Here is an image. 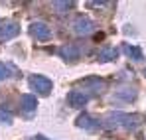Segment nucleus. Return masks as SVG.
<instances>
[{"label":"nucleus","mask_w":146,"mask_h":140,"mask_svg":"<svg viewBox=\"0 0 146 140\" xmlns=\"http://www.w3.org/2000/svg\"><path fill=\"white\" fill-rule=\"evenodd\" d=\"M140 117L138 115H126V113H109L107 115V122H105V126L107 128H117V126H121L124 130H128V132H134V130H138V126H140Z\"/></svg>","instance_id":"nucleus-1"},{"label":"nucleus","mask_w":146,"mask_h":140,"mask_svg":"<svg viewBox=\"0 0 146 140\" xmlns=\"http://www.w3.org/2000/svg\"><path fill=\"white\" fill-rule=\"evenodd\" d=\"M30 89H34L40 97H48L51 93V81L44 75H32L30 77Z\"/></svg>","instance_id":"nucleus-2"},{"label":"nucleus","mask_w":146,"mask_h":140,"mask_svg":"<svg viewBox=\"0 0 146 140\" xmlns=\"http://www.w3.org/2000/svg\"><path fill=\"white\" fill-rule=\"evenodd\" d=\"M77 87H79V89L85 87V89H87L85 95H87L89 99H93V97H97V95L103 91V81H101L99 77H87V79H81V81L77 83Z\"/></svg>","instance_id":"nucleus-3"},{"label":"nucleus","mask_w":146,"mask_h":140,"mask_svg":"<svg viewBox=\"0 0 146 140\" xmlns=\"http://www.w3.org/2000/svg\"><path fill=\"white\" fill-rule=\"evenodd\" d=\"M30 36L34 40H38V42H48L49 38H51V30H49L48 24L36 20V22L30 24Z\"/></svg>","instance_id":"nucleus-4"},{"label":"nucleus","mask_w":146,"mask_h":140,"mask_svg":"<svg viewBox=\"0 0 146 140\" xmlns=\"http://www.w3.org/2000/svg\"><path fill=\"white\" fill-rule=\"evenodd\" d=\"M75 124H77L79 128L87 130V132H97L99 128L103 126V122H101V120H97L93 115H87V113L79 115V117H77V120H75Z\"/></svg>","instance_id":"nucleus-5"},{"label":"nucleus","mask_w":146,"mask_h":140,"mask_svg":"<svg viewBox=\"0 0 146 140\" xmlns=\"http://www.w3.org/2000/svg\"><path fill=\"white\" fill-rule=\"evenodd\" d=\"M18 34H20V26L16 20H6L0 24V40L2 42H8V40L16 38Z\"/></svg>","instance_id":"nucleus-6"},{"label":"nucleus","mask_w":146,"mask_h":140,"mask_svg":"<svg viewBox=\"0 0 146 140\" xmlns=\"http://www.w3.org/2000/svg\"><path fill=\"white\" fill-rule=\"evenodd\" d=\"M93 30H95V26H93V22H91L87 16H77V18H75V22H73V32H75L77 36H89V34H93Z\"/></svg>","instance_id":"nucleus-7"},{"label":"nucleus","mask_w":146,"mask_h":140,"mask_svg":"<svg viewBox=\"0 0 146 140\" xmlns=\"http://www.w3.org/2000/svg\"><path fill=\"white\" fill-rule=\"evenodd\" d=\"M20 103H22V117L24 118H32L34 113H36V109H38L36 97H34V95H24Z\"/></svg>","instance_id":"nucleus-8"},{"label":"nucleus","mask_w":146,"mask_h":140,"mask_svg":"<svg viewBox=\"0 0 146 140\" xmlns=\"http://www.w3.org/2000/svg\"><path fill=\"white\" fill-rule=\"evenodd\" d=\"M91 99L87 97L85 93H81V91H77V89H73L71 93L67 95V103L71 105V107H75V109H79V107H83V105H87Z\"/></svg>","instance_id":"nucleus-9"},{"label":"nucleus","mask_w":146,"mask_h":140,"mask_svg":"<svg viewBox=\"0 0 146 140\" xmlns=\"http://www.w3.org/2000/svg\"><path fill=\"white\" fill-rule=\"evenodd\" d=\"M79 53H81V51H79V47L71 46V44H69V46H63L61 49H59V55H61L65 61H75V59L79 57Z\"/></svg>","instance_id":"nucleus-10"},{"label":"nucleus","mask_w":146,"mask_h":140,"mask_svg":"<svg viewBox=\"0 0 146 140\" xmlns=\"http://www.w3.org/2000/svg\"><path fill=\"white\" fill-rule=\"evenodd\" d=\"M117 55H119V49H117V47L105 46L101 51H99V61H101V63H107V61H113Z\"/></svg>","instance_id":"nucleus-11"},{"label":"nucleus","mask_w":146,"mask_h":140,"mask_svg":"<svg viewBox=\"0 0 146 140\" xmlns=\"http://www.w3.org/2000/svg\"><path fill=\"white\" fill-rule=\"evenodd\" d=\"M124 53L130 57V59H134V61H140L144 55H142V51H140V47H136V46H128V44H124Z\"/></svg>","instance_id":"nucleus-12"},{"label":"nucleus","mask_w":146,"mask_h":140,"mask_svg":"<svg viewBox=\"0 0 146 140\" xmlns=\"http://www.w3.org/2000/svg\"><path fill=\"white\" fill-rule=\"evenodd\" d=\"M115 97H117V99H122V101H134V99H136V91H134L132 87H122V89L117 91Z\"/></svg>","instance_id":"nucleus-13"},{"label":"nucleus","mask_w":146,"mask_h":140,"mask_svg":"<svg viewBox=\"0 0 146 140\" xmlns=\"http://www.w3.org/2000/svg\"><path fill=\"white\" fill-rule=\"evenodd\" d=\"M51 6H53L59 14H65V12H69L73 6H75V2H69V0H67V2H63V0H55V2H51Z\"/></svg>","instance_id":"nucleus-14"},{"label":"nucleus","mask_w":146,"mask_h":140,"mask_svg":"<svg viewBox=\"0 0 146 140\" xmlns=\"http://www.w3.org/2000/svg\"><path fill=\"white\" fill-rule=\"evenodd\" d=\"M10 69H12V65H6V63H2V61H0V81H2V79H6V77L10 75Z\"/></svg>","instance_id":"nucleus-15"},{"label":"nucleus","mask_w":146,"mask_h":140,"mask_svg":"<svg viewBox=\"0 0 146 140\" xmlns=\"http://www.w3.org/2000/svg\"><path fill=\"white\" fill-rule=\"evenodd\" d=\"M10 120H12V115L6 113L4 109H0V122H10Z\"/></svg>","instance_id":"nucleus-16"},{"label":"nucleus","mask_w":146,"mask_h":140,"mask_svg":"<svg viewBox=\"0 0 146 140\" xmlns=\"http://www.w3.org/2000/svg\"><path fill=\"white\" fill-rule=\"evenodd\" d=\"M87 6L89 8H105V6H111V2H89Z\"/></svg>","instance_id":"nucleus-17"},{"label":"nucleus","mask_w":146,"mask_h":140,"mask_svg":"<svg viewBox=\"0 0 146 140\" xmlns=\"http://www.w3.org/2000/svg\"><path fill=\"white\" fill-rule=\"evenodd\" d=\"M144 77H146V69H144Z\"/></svg>","instance_id":"nucleus-18"}]
</instances>
